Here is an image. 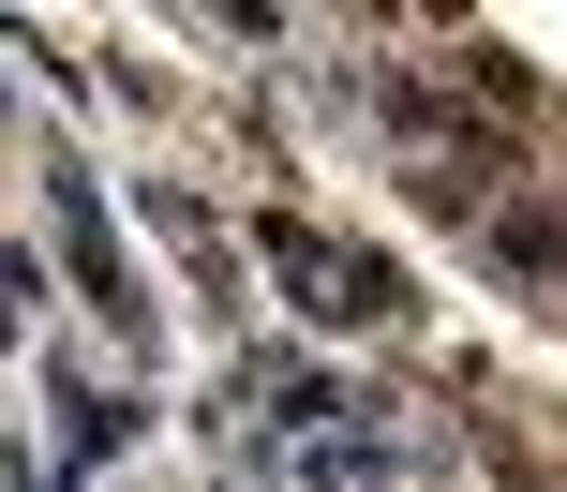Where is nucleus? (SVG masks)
I'll use <instances>...</instances> for the list:
<instances>
[{"mask_svg":"<svg viewBox=\"0 0 567 492\" xmlns=\"http://www.w3.org/2000/svg\"><path fill=\"white\" fill-rule=\"evenodd\" d=\"M45 209H60V254H75V299L120 328V358H165V314H150V284L120 269V239H105V195H90V165H45Z\"/></svg>","mask_w":567,"mask_h":492,"instance_id":"1","label":"nucleus"},{"mask_svg":"<svg viewBox=\"0 0 567 492\" xmlns=\"http://www.w3.org/2000/svg\"><path fill=\"white\" fill-rule=\"evenodd\" d=\"M478 269H493L508 299H538V314L567 328V195H553V179H523V195L478 224Z\"/></svg>","mask_w":567,"mask_h":492,"instance_id":"2","label":"nucleus"},{"mask_svg":"<svg viewBox=\"0 0 567 492\" xmlns=\"http://www.w3.org/2000/svg\"><path fill=\"white\" fill-rule=\"evenodd\" d=\"M255 254L299 284V314H313V328H359V314H343V239H313L299 209H269V224H255Z\"/></svg>","mask_w":567,"mask_h":492,"instance_id":"3","label":"nucleus"},{"mask_svg":"<svg viewBox=\"0 0 567 492\" xmlns=\"http://www.w3.org/2000/svg\"><path fill=\"white\" fill-rule=\"evenodd\" d=\"M135 209H150V224L179 239V269H195V284H209V299L239 314V254H225V224H209V195H179V179H135Z\"/></svg>","mask_w":567,"mask_h":492,"instance_id":"4","label":"nucleus"},{"mask_svg":"<svg viewBox=\"0 0 567 492\" xmlns=\"http://www.w3.org/2000/svg\"><path fill=\"white\" fill-rule=\"evenodd\" d=\"M449 90H463V105H493V119H538V60L493 45V30H449Z\"/></svg>","mask_w":567,"mask_h":492,"instance_id":"5","label":"nucleus"}]
</instances>
